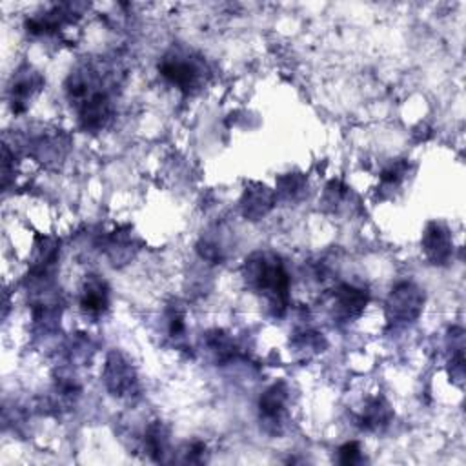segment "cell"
<instances>
[{"label":"cell","instance_id":"obj_3","mask_svg":"<svg viewBox=\"0 0 466 466\" xmlns=\"http://www.w3.org/2000/svg\"><path fill=\"white\" fill-rule=\"evenodd\" d=\"M160 76L184 93H195L208 80V66L204 58L189 49L173 47L158 62Z\"/></svg>","mask_w":466,"mask_h":466},{"label":"cell","instance_id":"obj_12","mask_svg":"<svg viewBox=\"0 0 466 466\" xmlns=\"http://www.w3.org/2000/svg\"><path fill=\"white\" fill-rule=\"evenodd\" d=\"M109 308V286L98 275H87L80 291V309L89 317H102Z\"/></svg>","mask_w":466,"mask_h":466},{"label":"cell","instance_id":"obj_8","mask_svg":"<svg viewBox=\"0 0 466 466\" xmlns=\"http://www.w3.org/2000/svg\"><path fill=\"white\" fill-rule=\"evenodd\" d=\"M289 390L284 380H279L271 384L258 399V415L268 431L279 433L284 415H286V404H288Z\"/></svg>","mask_w":466,"mask_h":466},{"label":"cell","instance_id":"obj_13","mask_svg":"<svg viewBox=\"0 0 466 466\" xmlns=\"http://www.w3.org/2000/svg\"><path fill=\"white\" fill-rule=\"evenodd\" d=\"M391 419H393V408L384 397L377 395L366 400L362 413L359 417V422H360V428L366 431H380L391 422Z\"/></svg>","mask_w":466,"mask_h":466},{"label":"cell","instance_id":"obj_9","mask_svg":"<svg viewBox=\"0 0 466 466\" xmlns=\"http://www.w3.org/2000/svg\"><path fill=\"white\" fill-rule=\"evenodd\" d=\"M368 291L353 284H339L331 291L333 317L340 322H353L362 315L368 304Z\"/></svg>","mask_w":466,"mask_h":466},{"label":"cell","instance_id":"obj_20","mask_svg":"<svg viewBox=\"0 0 466 466\" xmlns=\"http://www.w3.org/2000/svg\"><path fill=\"white\" fill-rule=\"evenodd\" d=\"M339 462L344 464V466H351V464H359L362 461V450H360V444L357 441H350V442H344L339 450Z\"/></svg>","mask_w":466,"mask_h":466},{"label":"cell","instance_id":"obj_16","mask_svg":"<svg viewBox=\"0 0 466 466\" xmlns=\"http://www.w3.org/2000/svg\"><path fill=\"white\" fill-rule=\"evenodd\" d=\"M204 344H206L208 351L211 353V357L215 359V362H218V364H226V362L233 360L238 351L235 340L222 329L208 331L204 335Z\"/></svg>","mask_w":466,"mask_h":466},{"label":"cell","instance_id":"obj_18","mask_svg":"<svg viewBox=\"0 0 466 466\" xmlns=\"http://www.w3.org/2000/svg\"><path fill=\"white\" fill-rule=\"evenodd\" d=\"M410 171V164L406 160H395L391 162L382 173H380V189L391 191L393 187H399L402 180L406 178Z\"/></svg>","mask_w":466,"mask_h":466},{"label":"cell","instance_id":"obj_17","mask_svg":"<svg viewBox=\"0 0 466 466\" xmlns=\"http://www.w3.org/2000/svg\"><path fill=\"white\" fill-rule=\"evenodd\" d=\"M306 186H308V180L302 173H286L279 177L277 193L282 195L286 200H295L304 193Z\"/></svg>","mask_w":466,"mask_h":466},{"label":"cell","instance_id":"obj_6","mask_svg":"<svg viewBox=\"0 0 466 466\" xmlns=\"http://www.w3.org/2000/svg\"><path fill=\"white\" fill-rule=\"evenodd\" d=\"M46 80L33 66L24 64L16 69L9 86V102L13 113H24L42 91Z\"/></svg>","mask_w":466,"mask_h":466},{"label":"cell","instance_id":"obj_1","mask_svg":"<svg viewBox=\"0 0 466 466\" xmlns=\"http://www.w3.org/2000/svg\"><path fill=\"white\" fill-rule=\"evenodd\" d=\"M122 73L118 62L107 58H86L71 69L66 80V95L84 131L96 133L113 118Z\"/></svg>","mask_w":466,"mask_h":466},{"label":"cell","instance_id":"obj_21","mask_svg":"<svg viewBox=\"0 0 466 466\" xmlns=\"http://www.w3.org/2000/svg\"><path fill=\"white\" fill-rule=\"evenodd\" d=\"M206 444L202 441H193L189 442L184 450H182V455H184V462H204L206 461Z\"/></svg>","mask_w":466,"mask_h":466},{"label":"cell","instance_id":"obj_5","mask_svg":"<svg viewBox=\"0 0 466 466\" xmlns=\"http://www.w3.org/2000/svg\"><path fill=\"white\" fill-rule=\"evenodd\" d=\"M102 380L106 390L113 397H131L138 390V377L135 366L127 360V357L118 351L111 350L104 362Z\"/></svg>","mask_w":466,"mask_h":466},{"label":"cell","instance_id":"obj_10","mask_svg":"<svg viewBox=\"0 0 466 466\" xmlns=\"http://www.w3.org/2000/svg\"><path fill=\"white\" fill-rule=\"evenodd\" d=\"M75 4H55L40 15H35L25 20V31L29 35H53L60 31L64 25L73 24L78 16L75 11Z\"/></svg>","mask_w":466,"mask_h":466},{"label":"cell","instance_id":"obj_7","mask_svg":"<svg viewBox=\"0 0 466 466\" xmlns=\"http://www.w3.org/2000/svg\"><path fill=\"white\" fill-rule=\"evenodd\" d=\"M420 246L424 251V257L433 266H446L451 260L453 255V238L451 231L444 222L431 220L426 224Z\"/></svg>","mask_w":466,"mask_h":466},{"label":"cell","instance_id":"obj_14","mask_svg":"<svg viewBox=\"0 0 466 466\" xmlns=\"http://www.w3.org/2000/svg\"><path fill=\"white\" fill-rule=\"evenodd\" d=\"M142 450L151 461H164L169 450V428L162 420H153L147 424L142 437Z\"/></svg>","mask_w":466,"mask_h":466},{"label":"cell","instance_id":"obj_4","mask_svg":"<svg viewBox=\"0 0 466 466\" xmlns=\"http://www.w3.org/2000/svg\"><path fill=\"white\" fill-rule=\"evenodd\" d=\"M424 289L411 280L395 284L386 299V317L391 324H408L419 319L424 308Z\"/></svg>","mask_w":466,"mask_h":466},{"label":"cell","instance_id":"obj_19","mask_svg":"<svg viewBox=\"0 0 466 466\" xmlns=\"http://www.w3.org/2000/svg\"><path fill=\"white\" fill-rule=\"evenodd\" d=\"M293 344L300 351H322L324 339H322V333H319L315 329H309V328H304V329L295 333Z\"/></svg>","mask_w":466,"mask_h":466},{"label":"cell","instance_id":"obj_11","mask_svg":"<svg viewBox=\"0 0 466 466\" xmlns=\"http://www.w3.org/2000/svg\"><path fill=\"white\" fill-rule=\"evenodd\" d=\"M277 193L262 182H249L240 198V211L246 220L257 222L264 218L275 206Z\"/></svg>","mask_w":466,"mask_h":466},{"label":"cell","instance_id":"obj_2","mask_svg":"<svg viewBox=\"0 0 466 466\" xmlns=\"http://www.w3.org/2000/svg\"><path fill=\"white\" fill-rule=\"evenodd\" d=\"M246 286L266 299L273 317H282L289 304V273L282 258L273 251H253L244 266Z\"/></svg>","mask_w":466,"mask_h":466},{"label":"cell","instance_id":"obj_15","mask_svg":"<svg viewBox=\"0 0 466 466\" xmlns=\"http://www.w3.org/2000/svg\"><path fill=\"white\" fill-rule=\"evenodd\" d=\"M104 248H106V253L109 255V258L113 260V264L127 262L137 249L133 237H131V228L124 226V228H118L113 233H109Z\"/></svg>","mask_w":466,"mask_h":466}]
</instances>
